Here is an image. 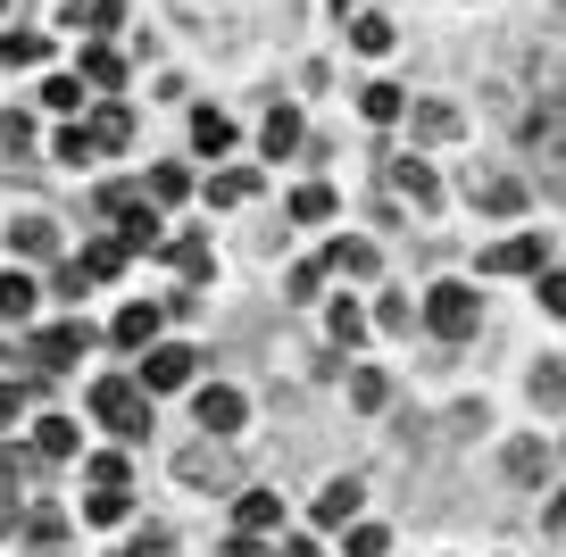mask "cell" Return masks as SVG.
<instances>
[{"label":"cell","mask_w":566,"mask_h":557,"mask_svg":"<svg viewBox=\"0 0 566 557\" xmlns=\"http://www.w3.org/2000/svg\"><path fill=\"white\" fill-rule=\"evenodd\" d=\"M516 167H525V183H542V192L566 209V108L558 101H542L525 125H516Z\"/></svg>","instance_id":"obj_1"},{"label":"cell","mask_w":566,"mask_h":557,"mask_svg":"<svg viewBox=\"0 0 566 557\" xmlns=\"http://www.w3.org/2000/svg\"><path fill=\"white\" fill-rule=\"evenodd\" d=\"M92 417H101V433L142 441V433H150V391L125 383V375H101V383H92Z\"/></svg>","instance_id":"obj_2"},{"label":"cell","mask_w":566,"mask_h":557,"mask_svg":"<svg viewBox=\"0 0 566 557\" xmlns=\"http://www.w3.org/2000/svg\"><path fill=\"white\" fill-rule=\"evenodd\" d=\"M424 325L442 333V341H467V333L483 325V299H475V283H433V292H424Z\"/></svg>","instance_id":"obj_3"},{"label":"cell","mask_w":566,"mask_h":557,"mask_svg":"<svg viewBox=\"0 0 566 557\" xmlns=\"http://www.w3.org/2000/svg\"><path fill=\"white\" fill-rule=\"evenodd\" d=\"M192 424H200L209 441H233V433L250 424V400H242L233 383H200V391H192Z\"/></svg>","instance_id":"obj_4"},{"label":"cell","mask_w":566,"mask_h":557,"mask_svg":"<svg viewBox=\"0 0 566 557\" xmlns=\"http://www.w3.org/2000/svg\"><path fill=\"white\" fill-rule=\"evenodd\" d=\"M192 366H200V349L150 341V349H142V375H134V383H142V391H184V383H192Z\"/></svg>","instance_id":"obj_5"},{"label":"cell","mask_w":566,"mask_h":557,"mask_svg":"<svg viewBox=\"0 0 566 557\" xmlns=\"http://www.w3.org/2000/svg\"><path fill=\"white\" fill-rule=\"evenodd\" d=\"M475 266H483V275H542V266H549V242H542V233H509V242H492Z\"/></svg>","instance_id":"obj_6"},{"label":"cell","mask_w":566,"mask_h":557,"mask_svg":"<svg viewBox=\"0 0 566 557\" xmlns=\"http://www.w3.org/2000/svg\"><path fill=\"white\" fill-rule=\"evenodd\" d=\"M159 259L184 275V292H209V283H217V259H209V242H200V225L176 233V242H159Z\"/></svg>","instance_id":"obj_7"},{"label":"cell","mask_w":566,"mask_h":557,"mask_svg":"<svg viewBox=\"0 0 566 557\" xmlns=\"http://www.w3.org/2000/svg\"><path fill=\"white\" fill-rule=\"evenodd\" d=\"M358 507H367V483H358V474H334V483L317 491V540L342 533V524H358Z\"/></svg>","instance_id":"obj_8"},{"label":"cell","mask_w":566,"mask_h":557,"mask_svg":"<svg viewBox=\"0 0 566 557\" xmlns=\"http://www.w3.org/2000/svg\"><path fill=\"white\" fill-rule=\"evenodd\" d=\"M384 192H400V200H417V209H433V200H442V183H433V167H424V158H384Z\"/></svg>","instance_id":"obj_9"},{"label":"cell","mask_w":566,"mask_h":557,"mask_svg":"<svg viewBox=\"0 0 566 557\" xmlns=\"http://www.w3.org/2000/svg\"><path fill=\"white\" fill-rule=\"evenodd\" d=\"M84 349H92V333L75 325V316H59V325H42V333H34V358H42V366H75Z\"/></svg>","instance_id":"obj_10"},{"label":"cell","mask_w":566,"mask_h":557,"mask_svg":"<svg viewBox=\"0 0 566 557\" xmlns=\"http://www.w3.org/2000/svg\"><path fill=\"white\" fill-rule=\"evenodd\" d=\"M117 242H125V259L159 250V242H167V233H159V209H150V200H125V209H117Z\"/></svg>","instance_id":"obj_11"},{"label":"cell","mask_w":566,"mask_h":557,"mask_svg":"<svg viewBox=\"0 0 566 557\" xmlns=\"http://www.w3.org/2000/svg\"><path fill=\"white\" fill-rule=\"evenodd\" d=\"M159 316L167 308H150V299H125L117 325H108V341H117V349H150V341H159Z\"/></svg>","instance_id":"obj_12"},{"label":"cell","mask_w":566,"mask_h":557,"mask_svg":"<svg viewBox=\"0 0 566 557\" xmlns=\"http://www.w3.org/2000/svg\"><path fill=\"white\" fill-rule=\"evenodd\" d=\"M233 524H242V533H283V500L275 491H233Z\"/></svg>","instance_id":"obj_13"},{"label":"cell","mask_w":566,"mask_h":557,"mask_svg":"<svg viewBox=\"0 0 566 557\" xmlns=\"http://www.w3.org/2000/svg\"><path fill=\"white\" fill-rule=\"evenodd\" d=\"M34 450H42V466H67V458H84V433H75V424L51 408V417L34 424Z\"/></svg>","instance_id":"obj_14"},{"label":"cell","mask_w":566,"mask_h":557,"mask_svg":"<svg viewBox=\"0 0 566 557\" xmlns=\"http://www.w3.org/2000/svg\"><path fill=\"white\" fill-rule=\"evenodd\" d=\"M301 141H308L301 108H266V125H259V150H266V158H292Z\"/></svg>","instance_id":"obj_15"},{"label":"cell","mask_w":566,"mask_h":557,"mask_svg":"<svg viewBox=\"0 0 566 557\" xmlns=\"http://www.w3.org/2000/svg\"><path fill=\"white\" fill-rule=\"evenodd\" d=\"M9 250L51 266V259H59V225H51V217H18V225H9Z\"/></svg>","instance_id":"obj_16"},{"label":"cell","mask_w":566,"mask_h":557,"mask_svg":"<svg viewBox=\"0 0 566 557\" xmlns=\"http://www.w3.org/2000/svg\"><path fill=\"white\" fill-rule=\"evenodd\" d=\"M242 200H259V167H217L209 175V209H242Z\"/></svg>","instance_id":"obj_17"},{"label":"cell","mask_w":566,"mask_h":557,"mask_svg":"<svg viewBox=\"0 0 566 557\" xmlns=\"http://www.w3.org/2000/svg\"><path fill=\"white\" fill-rule=\"evenodd\" d=\"M192 150L200 158H226L233 150V117H226V108H192Z\"/></svg>","instance_id":"obj_18"},{"label":"cell","mask_w":566,"mask_h":557,"mask_svg":"<svg viewBox=\"0 0 566 557\" xmlns=\"http://www.w3.org/2000/svg\"><path fill=\"white\" fill-rule=\"evenodd\" d=\"M59 25H84V34H108V25H125V0H67V9H59Z\"/></svg>","instance_id":"obj_19"},{"label":"cell","mask_w":566,"mask_h":557,"mask_svg":"<svg viewBox=\"0 0 566 557\" xmlns=\"http://www.w3.org/2000/svg\"><path fill=\"white\" fill-rule=\"evenodd\" d=\"M150 209H176V200H192V167H176V158H167V167H150Z\"/></svg>","instance_id":"obj_20"},{"label":"cell","mask_w":566,"mask_h":557,"mask_svg":"<svg viewBox=\"0 0 566 557\" xmlns=\"http://www.w3.org/2000/svg\"><path fill=\"white\" fill-rule=\"evenodd\" d=\"M475 200H483L492 217H516V209H525V175H483Z\"/></svg>","instance_id":"obj_21"},{"label":"cell","mask_w":566,"mask_h":557,"mask_svg":"<svg viewBox=\"0 0 566 557\" xmlns=\"http://www.w3.org/2000/svg\"><path fill=\"white\" fill-rule=\"evenodd\" d=\"M334 183H301V192H292V225H334Z\"/></svg>","instance_id":"obj_22"},{"label":"cell","mask_w":566,"mask_h":557,"mask_svg":"<svg viewBox=\"0 0 566 557\" xmlns=\"http://www.w3.org/2000/svg\"><path fill=\"white\" fill-rule=\"evenodd\" d=\"M34 299H42V283L25 275V266H9V275H0V316H18V325H25V316H34Z\"/></svg>","instance_id":"obj_23"},{"label":"cell","mask_w":566,"mask_h":557,"mask_svg":"<svg viewBox=\"0 0 566 557\" xmlns=\"http://www.w3.org/2000/svg\"><path fill=\"white\" fill-rule=\"evenodd\" d=\"M18 533L34 540V549H67V516H59V507H25Z\"/></svg>","instance_id":"obj_24"},{"label":"cell","mask_w":566,"mask_h":557,"mask_svg":"<svg viewBox=\"0 0 566 557\" xmlns=\"http://www.w3.org/2000/svg\"><path fill=\"white\" fill-rule=\"evenodd\" d=\"M51 158H59V167H92V158H101L92 125H59V134H51Z\"/></svg>","instance_id":"obj_25"},{"label":"cell","mask_w":566,"mask_h":557,"mask_svg":"<svg viewBox=\"0 0 566 557\" xmlns=\"http://www.w3.org/2000/svg\"><path fill=\"white\" fill-rule=\"evenodd\" d=\"M84 474H92V491H134V458H125V450L84 458Z\"/></svg>","instance_id":"obj_26"},{"label":"cell","mask_w":566,"mask_h":557,"mask_svg":"<svg viewBox=\"0 0 566 557\" xmlns=\"http://www.w3.org/2000/svg\"><path fill=\"white\" fill-rule=\"evenodd\" d=\"M75 266H84L92 283H117V275H125V242H117V233H101V242H92Z\"/></svg>","instance_id":"obj_27"},{"label":"cell","mask_w":566,"mask_h":557,"mask_svg":"<svg viewBox=\"0 0 566 557\" xmlns=\"http://www.w3.org/2000/svg\"><path fill=\"white\" fill-rule=\"evenodd\" d=\"M384 400H391V375H384V366H358V375H350V408H358V417H375Z\"/></svg>","instance_id":"obj_28"},{"label":"cell","mask_w":566,"mask_h":557,"mask_svg":"<svg viewBox=\"0 0 566 557\" xmlns=\"http://www.w3.org/2000/svg\"><path fill=\"white\" fill-rule=\"evenodd\" d=\"M34 101H42V108H51V117H75V108H84V101H92V92H84V75H51V84H42V92H34Z\"/></svg>","instance_id":"obj_29"},{"label":"cell","mask_w":566,"mask_h":557,"mask_svg":"<svg viewBox=\"0 0 566 557\" xmlns=\"http://www.w3.org/2000/svg\"><path fill=\"white\" fill-rule=\"evenodd\" d=\"M325 333H334L342 349H358V333H367V308H358V299H325Z\"/></svg>","instance_id":"obj_30"},{"label":"cell","mask_w":566,"mask_h":557,"mask_svg":"<svg viewBox=\"0 0 566 557\" xmlns=\"http://www.w3.org/2000/svg\"><path fill=\"white\" fill-rule=\"evenodd\" d=\"M342 557H391V533H384V524H367V516L342 524Z\"/></svg>","instance_id":"obj_31"},{"label":"cell","mask_w":566,"mask_h":557,"mask_svg":"<svg viewBox=\"0 0 566 557\" xmlns=\"http://www.w3.org/2000/svg\"><path fill=\"white\" fill-rule=\"evenodd\" d=\"M358 108H367L375 125H400L408 117V92L400 84H367V92H358Z\"/></svg>","instance_id":"obj_32"},{"label":"cell","mask_w":566,"mask_h":557,"mask_svg":"<svg viewBox=\"0 0 566 557\" xmlns=\"http://www.w3.org/2000/svg\"><path fill=\"white\" fill-rule=\"evenodd\" d=\"M84 84L117 92V84H125V51H108V42H92V51H84Z\"/></svg>","instance_id":"obj_33"},{"label":"cell","mask_w":566,"mask_h":557,"mask_svg":"<svg viewBox=\"0 0 566 557\" xmlns=\"http://www.w3.org/2000/svg\"><path fill=\"white\" fill-rule=\"evenodd\" d=\"M408 125H417L424 141H450V134H459V108H450V101H424V108H408Z\"/></svg>","instance_id":"obj_34"},{"label":"cell","mask_w":566,"mask_h":557,"mask_svg":"<svg viewBox=\"0 0 566 557\" xmlns=\"http://www.w3.org/2000/svg\"><path fill=\"white\" fill-rule=\"evenodd\" d=\"M42 59H51L42 34H0V67H42Z\"/></svg>","instance_id":"obj_35"},{"label":"cell","mask_w":566,"mask_h":557,"mask_svg":"<svg viewBox=\"0 0 566 557\" xmlns=\"http://www.w3.org/2000/svg\"><path fill=\"white\" fill-rule=\"evenodd\" d=\"M84 516L108 533V524H125V516H134V491H92V500H84Z\"/></svg>","instance_id":"obj_36"},{"label":"cell","mask_w":566,"mask_h":557,"mask_svg":"<svg viewBox=\"0 0 566 557\" xmlns=\"http://www.w3.org/2000/svg\"><path fill=\"white\" fill-rule=\"evenodd\" d=\"M92 141H101V150H125V141H134V117H125V108L108 101L101 117H92Z\"/></svg>","instance_id":"obj_37"},{"label":"cell","mask_w":566,"mask_h":557,"mask_svg":"<svg viewBox=\"0 0 566 557\" xmlns=\"http://www.w3.org/2000/svg\"><path fill=\"white\" fill-rule=\"evenodd\" d=\"M84 266H75V259H51V283H42V292H59V308H75V299H84Z\"/></svg>","instance_id":"obj_38"},{"label":"cell","mask_w":566,"mask_h":557,"mask_svg":"<svg viewBox=\"0 0 566 557\" xmlns=\"http://www.w3.org/2000/svg\"><path fill=\"white\" fill-rule=\"evenodd\" d=\"M525 391H533V400H542V408H566V366H533V375H525Z\"/></svg>","instance_id":"obj_39"},{"label":"cell","mask_w":566,"mask_h":557,"mask_svg":"<svg viewBox=\"0 0 566 557\" xmlns=\"http://www.w3.org/2000/svg\"><path fill=\"white\" fill-rule=\"evenodd\" d=\"M176 474H184V483H226V458H217V450H184Z\"/></svg>","instance_id":"obj_40"},{"label":"cell","mask_w":566,"mask_h":557,"mask_svg":"<svg viewBox=\"0 0 566 557\" xmlns=\"http://www.w3.org/2000/svg\"><path fill=\"white\" fill-rule=\"evenodd\" d=\"M509 474H516V483H542V474H549V450H542V441H516V450H509Z\"/></svg>","instance_id":"obj_41"},{"label":"cell","mask_w":566,"mask_h":557,"mask_svg":"<svg viewBox=\"0 0 566 557\" xmlns=\"http://www.w3.org/2000/svg\"><path fill=\"white\" fill-rule=\"evenodd\" d=\"M350 42H358L367 59H375V51H391V18H384V9H367V18L350 25Z\"/></svg>","instance_id":"obj_42"},{"label":"cell","mask_w":566,"mask_h":557,"mask_svg":"<svg viewBox=\"0 0 566 557\" xmlns=\"http://www.w3.org/2000/svg\"><path fill=\"white\" fill-rule=\"evenodd\" d=\"M325 266H342V275H375V242H334Z\"/></svg>","instance_id":"obj_43"},{"label":"cell","mask_w":566,"mask_h":557,"mask_svg":"<svg viewBox=\"0 0 566 557\" xmlns=\"http://www.w3.org/2000/svg\"><path fill=\"white\" fill-rule=\"evenodd\" d=\"M25 141H34V117H25V108H0V150L25 158Z\"/></svg>","instance_id":"obj_44"},{"label":"cell","mask_w":566,"mask_h":557,"mask_svg":"<svg viewBox=\"0 0 566 557\" xmlns=\"http://www.w3.org/2000/svg\"><path fill=\"white\" fill-rule=\"evenodd\" d=\"M325 275H334L325 259H301L292 266V299H325Z\"/></svg>","instance_id":"obj_45"},{"label":"cell","mask_w":566,"mask_h":557,"mask_svg":"<svg viewBox=\"0 0 566 557\" xmlns=\"http://www.w3.org/2000/svg\"><path fill=\"white\" fill-rule=\"evenodd\" d=\"M533 299H542L549 316H566V266H542V275H533Z\"/></svg>","instance_id":"obj_46"},{"label":"cell","mask_w":566,"mask_h":557,"mask_svg":"<svg viewBox=\"0 0 566 557\" xmlns=\"http://www.w3.org/2000/svg\"><path fill=\"white\" fill-rule=\"evenodd\" d=\"M408 316H417V308H408V299H391V292H384V299H375V325H384V333H400V325H408Z\"/></svg>","instance_id":"obj_47"},{"label":"cell","mask_w":566,"mask_h":557,"mask_svg":"<svg viewBox=\"0 0 566 557\" xmlns=\"http://www.w3.org/2000/svg\"><path fill=\"white\" fill-rule=\"evenodd\" d=\"M117 557H176V540H167V533H142V540H125Z\"/></svg>","instance_id":"obj_48"},{"label":"cell","mask_w":566,"mask_h":557,"mask_svg":"<svg viewBox=\"0 0 566 557\" xmlns=\"http://www.w3.org/2000/svg\"><path fill=\"white\" fill-rule=\"evenodd\" d=\"M18 516H25V500H18V483H0V533H18Z\"/></svg>","instance_id":"obj_49"},{"label":"cell","mask_w":566,"mask_h":557,"mask_svg":"<svg viewBox=\"0 0 566 557\" xmlns=\"http://www.w3.org/2000/svg\"><path fill=\"white\" fill-rule=\"evenodd\" d=\"M226 557H275V549H266L259 533H233V540H226Z\"/></svg>","instance_id":"obj_50"},{"label":"cell","mask_w":566,"mask_h":557,"mask_svg":"<svg viewBox=\"0 0 566 557\" xmlns=\"http://www.w3.org/2000/svg\"><path fill=\"white\" fill-rule=\"evenodd\" d=\"M275 557H325V540H317V533H301V540H283Z\"/></svg>","instance_id":"obj_51"},{"label":"cell","mask_w":566,"mask_h":557,"mask_svg":"<svg viewBox=\"0 0 566 557\" xmlns=\"http://www.w3.org/2000/svg\"><path fill=\"white\" fill-rule=\"evenodd\" d=\"M18 408H25V391H18V383H0V424L18 417Z\"/></svg>","instance_id":"obj_52"},{"label":"cell","mask_w":566,"mask_h":557,"mask_svg":"<svg viewBox=\"0 0 566 557\" xmlns=\"http://www.w3.org/2000/svg\"><path fill=\"white\" fill-rule=\"evenodd\" d=\"M542 524H549V533H566V491H558V500L542 507Z\"/></svg>","instance_id":"obj_53"},{"label":"cell","mask_w":566,"mask_h":557,"mask_svg":"<svg viewBox=\"0 0 566 557\" xmlns=\"http://www.w3.org/2000/svg\"><path fill=\"white\" fill-rule=\"evenodd\" d=\"M42 557H67V549H42Z\"/></svg>","instance_id":"obj_54"},{"label":"cell","mask_w":566,"mask_h":557,"mask_svg":"<svg viewBox=\"0 0 566 557\" xmlns=\"http://www.w3.org/2000/svg\"><path fill=\"white\" fill-rule=\"evenodd\" d=\"M0 18H9V0H0Z\"/></svg>","instance_id":"obj_55"}]
</instances>
